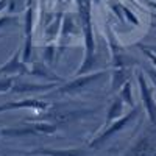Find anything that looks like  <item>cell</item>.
I'll use <instances>...</instances> for the list:
<instances>
[{
	"label": "cell",
	"instance_id": "603a6c76",
	"mask_svg": "<svg viewBox=\"0 0 156 156\" xmlns=\"http://www.w3.org/2000/svg\"><path fill=\"white\" fill-rule=\"evenodd\" d=\"M95 2H98V0H95Z\"/></svg>",
	"mask_w": 156,
	"mask_h": 156
},
{
	"label": "cell",
	"instance_id": "ba28073f",
	"mask_svg": "<svg viewBox=\"0 0 156 156\" xmlns=\"http://www.w3.org/2000/svg\"><path fill=\"white\" fill-rule=\"evenodd\" d=\"M48 103L44 100H36V98H25V100H11L8 103L0 105V112L12 111V109H31L33 112H44L48 109Z\"/></svg>",
	"mask_w": 156,
	"mask_h": 156
},
{
	"label": "cell",
	"instance_id": "2e32d148",
	"mask_svg": "<svg viewBox=\"0 0 156 156\" xmlns=\"http://www.w3.org/2000/svg\"><path fill=\"white\" fill-rule=\"evenodd\" d=\"M17 19L14 17V16H5V17H2L0 19V27H3V25H8V23H14Z\"/></svg>",
	"mask_w": 156,
	"mask_h": 156
},
{
	"label": "cell",
	"instance_id": "d6986e66",
	"mask_svg": "<svg viewBox=\"0 0 156 156\" xmlns=\"http://www.w3.org/2000/svg\"><path fill=\"white\" fill-rule=\"evenodd\" d=\"M56 2H58L59 6H62V5H66V3H67V0H56Z\"/></svg>",
	"mask_w": 156,
	"mask_h": 156
},
{
	"label": "cell",
	"instance_id": "30bf717a",
	"mask_svg": "<svg viewBox=\"0 0 156 156\" xmlns=\"http://www.w3.org/2000/svg\"><path fill=\"white\" fill-rule=\"evenodd\" d=\"M125 156H156V139L153 136H140L134 144L129 147Z\"/></svg>",
	"mask_w": 156,
	"mask_h": 156
},
{
	"label": "cell",
	"instance_id": "ac0fdd59",
	"mask_svg": "<svg viewBox=\"0 0 156 156\" xmlns=\"http://www.w3.org/2000/svg\"><path fill=\"white\" fill-rule=\"evenodd\" d=\"M144 51H145V53L148 55V58H150V59H151L153 62H156V56H154V55H151V53H150V51H148V50H144Z\"/></svg>",
	"mask_w": 156,
	"mask_h": 156
},
{
	"label": "cell",
	"instance_id": "7c38bea8",
	"mask_svg": "<svg viewBox=\"0 0 156 156\" xmlns=\"http://www.w3.org/2000/svg\"><path fill=\"white\" fill-rule=\"evenodd\" d=\"M25 156H89L87 150L83 148H34L23 151Z\"/></svg>",
	"mask_w": 156,
	"mask_h": 156
},
{
	"label": "cell",
	"instance_id": "9a60e30c",
	"mask_svg": "<svg viewBox=\"0 0 156 156\" xmlns=\"http://www.w3.org/2000/svg\"><path fill=\"white\" fill-rule=\"evenodd\" d=\"M17 76H0V94L11 92Z\"/></svg>",
	"mask_w": 156,
	"mask_h": 156
},
{
	"label": "cell",
	"instance_id": "9c48e42d",
	"mask_svg": "<svg viewBox=\"0 0 156 156\" xmlns=\"http://www.w3.org/2000/svg\"><path fill=\"white\" fill-rule=\"evenodd\" d=\"M28 67L27 64L22 61V51L17 48L12 56L3 62L2 66H0V72H2L3 76H22V75H28Z\"/></svg>",
	"mask_w": 156,
	"mask_h": 156
},
{
	"label": "cell",
	"instance_id": "ffe728a7",
	"mask_svg": "<svg viewBox=\"0 0 156 156\" xmlns=\"http://www.w3.org/2000/svg\"><path fill=\"white\" fill-rule=\"evenodd\" d=\"M0 76H3V75H2V72H0Z\"/></svg>",
	"mask_w": 156,
	"mask_h": 156
},
{
	"label": "cell",
	"instance_id": "8fae6325",
	"mask_svg": "<svg viewBox=\"0 0 156 156\" xmlns=\"http://www.w3.org/2000/svg\"><path fill=\"white\" fill-rule=\"evenodd\" d=\"M59 83H53V81H50V83H44V84H37V83H27V81H19L17 78H16V81H14V86H12L11 89V92L12 94H42V92H48V90L51 89H55L58 87Z\"/></svg>",
	"mask_w": 156,
	"mask_h": 156
},
{
	"label": "cell",
	"instance_id": "7402d4cb",
	"mask_svg": "<svg viewBox=\"0 0 156 156\" xmlns=\"http://www.w3.org/2000/svg\"><path fill=\"white\" fill-rule=\"evenodd\" d=\"M0 37H2V34H0Z\"/></svg>",
	"mask_w": 156,
	"mask_h": 156
},
{
	"label": "cell",
	"instance_id": "7a4b0ae2",
	"mask_svg": "<svg viewBox=\"0 0 156 156\" xmlns=\"http://www.w3.org/2000/svg\"><path fill=\"white\" fill-rule=\"evenodd\" d=\"M23 126H8L2 128L0 136L2 137H39V136H51L56 133V125L48 123V122H41V120H25Z\"/></svg>",
	"mask_w": 156,
	"mask_h": 156
},
{
	"label": "cell",
	"instance_id": "e0dca14e",
	"mask_svg": "<svg viewBox=\"0 0 156 156\" xmlns=\"http://www.w3.org/2000/svg\"><path fill=\"white\" fill-rule=\"evenodd\" d=\"M14 0H0V11H3L8 5H11Z\"/></svg>",
	"mask_w": 156,
	"mask_h": 156
},
{
	"label": "cell",
	"instance_id": "44dd1931",
	"mask_svg": "<svg viewBox=\"0 0 156 156\" xmlns=\"http://www.w3.org/2000/svg\"><path fill=\"white\" fill-rule=\"evenodd\" d=\"M0 131H2V129H0ZM0 137H2V136H0Z\"/></svg>",
	"mask_w": 156,
	"mask_h": 156
},
{
	"label": "cell",
	"instance_id": "3957f363",
	"mask_svg": "<svg viewBox=\"0 0 156 156\" xmlns=\"http://www.w3.org/2000/svg\"><path fill=\"white\" fill-rule=\"evenodd\" d=\"M98 111V108L95 109H73V111H56V112H47L44 111V114L39 112L34 117H27L25 120H41V122H48V123H53L56 126H62V125H67L72 122H76L80 119H84V117L90 115V114H95Z\"/></svg>",
	"mask_w": 156,
	"mask_h": 156
},
{
	"label": "cell",
	"instance_id": "52a82bcc",
	"mask_svg": "<svg viewBox=\"0 0 156 156\" xmlns=\"http://www.w3.org/2000/svg\"><path fill=\"white\" fill-rule=\"evenodd\" d=\"M137 84H139V89H140L142 101H144V106L147 109L148 119L153 125H156V100H154V95H153V90H151L150 84L147 83L142 72H137Z\"/></svg>",
	"mask_w": 156,
	"mask_h": 156
},
{
	"label": "cell",
	"instance_id": "5bb4252c",
	"mask_svg": "<svg viewBox=\"0 0 156 156\" xmlns=\"http://www.w3.org/2000/svg\"><path fill=\"white\" fill-rule=\"evenodd\" d=\"M119 97L123 100V103H126V105H129L131 108H134V100H133V94H131V81L129 80L120 87Z\"/></svg>",
	"mask_w": 156,
	"mask_h": 156
},
{
	"label": "cell",
	"instance_id": "8992f818",
	"mask_svg": "<svg viewBox=\"0 0 156 156\" xmlns=\"http://www.w3.org/2000/svg\"><path fill=\"white\" fill-rule=\"evenodd\" d=\"M103 75H106L105 70L94 72V73H87V75H86V73H84V75H80V76H76L75 80L67 81V83H62L61 86H58V87H56V92H58V94H73V92H80V90L86 89L90 83L100 80Z\"/></svg>",
	"mask_w": 156,
	"mask_h": 156
},
{
	"label": "cell",
	"instance_id": "4fadbf2b",
	"mask_svg": "<svg viewBox=\"0 0 156 156\" xmlns=\"http://www.w3.org/2000/svg\"><path fill=\"white\" fill-rule=\"evenodd\" d=\"M123 115V100L117 95L112 103L109 105V109H108V114H106V119H105V125L108 126L109 123H112L114 120L120 119V117Z\"/></svg>",
	"mask_w": 156,
	"mask_h": 156
},
{
	"label": "cell",
	"instance_id": "6da1fadb",
	"mask_svg": "<svg viewBox=\"0 0 156 156\" xmlns=\"http://www.w3.org/2000/svg\"><path fill=\"white\" fill-rule=\"evenodd\" d=\"M76 5H78V12H80V23L84 36V48H86L81 67L75 72V76H80L87 73L95 64V41H94L92 19H90V0H76Z\"/></svg>",
	"mask_w": 156,
	"mask_h": 156
},
{
	"label": "cell",
	"instance_id": "277c9868",
	"mask_svg": "<svg viewBox=\"0 0 156 156\" xmlns=\"http://www.w3.org/2000/svg\"><path fill=\"white\" fill-rule=\"evenodd\" d=\"M137 117V109H136V106L133 108V111H129V112H126V114H123L120 119H117V120H114L112 123H109L105 129H103L101 133H98L92 140L89 142V148H94V150H98V148H101L103 145L106 144V142L114 136V134H117L119 131H122V129H125L129 123H131L134 119Z\"/></svg>",
	"mask_w": 156,
	"mask_h": 156
},
{
	"label": "cell",
	"instance_id": "5b68a950",
	"mask_svg": "<svg viewBox=\"0 0 156 156\" xmlns=\"http://www.w3.org/2000/svg\"><path fill=\"white\" fill-rule=\"evenodd\" d=\"M34 5L36 0H27L25 3V45L22 50V61L27 64L31 58V41H33V27H34Z\"/></svg>",
	"mask_w": 156,
	"mask_h": 156
}]
</instances>
